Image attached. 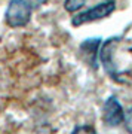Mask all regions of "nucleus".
Returning <instances> with one entry per match:
<instances>
[{
    "mask_svg": "<svg viewBox=\"0 0 132 134\" xmlns=\"http://www.w3.org/2000/svg\"><path fill=\"white\" fill-rule=\"evenodd\" d=\"M33 9L34 8L31 6L28 0H10L5 14L6 24L12 29L27 25L30 18H31Z\"/></svg>",
    "mask_w": 132,
    "mask_h": 134,
    "instance_id": "obj_1",
    "label": "nucleus"
},
{
    "mask_svg": "<svg viewBox=\"0 0 132 134\" xmlns=\"http://www.w3.org/2000/svg\"><path fill=\"white\" fill-rule=\"evenodd\" d=\"M114 9H116L114 2H109L107 0V2H104L101 5H97L94 8H91V9L85 10V12H82V14L73 16L71 23H73L74 27H79L82 24H88V23L98 21V19H103L105 16H109L110 14H113Z\"/></svg>",
    "mask_w": 132,
    "mask_h": 134,
    "instance_id": "obj_2",
    "label": "nucleus"
},
{
    "mask_svg": "<svg viewBox=\"0 0 132 134\" xmlns=\"http://www.w3.org/2000/svg\"><path fill=\"white\" fill-rule=\"evenodd\" d=\"M123 107L122 104L117 101L116 97H109L105 103H104V109H103V116H104V122L110 127H117L120 122L123 121Z\"/></svg>",
    "mask_w": 132,
    "mask_h": 134,
    "instance_id": "obj_3",
    "label": "nucleus"
},
{
    "mask_svg": "<svg viewBox=\"0 0 132 134\" xmlns=\"http://www.w3.org/2000/svg\"><path fill=\"white\" fill-rule=\"evenodd\" d=\"M99 40L101 39H88L82 45V49H85V54H91L92 55V66L94 67H95V55H97V49H98Z\"/></svg>",
    "mask_w": 132,
    "mask_h": 134,
    "instance_id": "obj_4",
    "label": "nucleus"
},
{
    "mask_svg": "<svg viewBox=\"0 0 132 134\" xmlns=\"http://www.w3.org/2000/svg\"><path fill=\"white\" fill-rule=\"evenodd\" d=\"M85 5H86V0H65V3H64L65 9L68 12H76L80 8H83Z\"/></svg>",
    "mask_w": 132,
    "mask_h": 134,
    "instance_id": "obj_5",
    "label": "nucleus"
},
{
    "mask_svg": "<svg viewBox=\"0 0 132 134\" xmlns=\"http://www.w3.org/2000/svg\"><path fill=\"white\" fill-rule=\"evenodd\" d=\"M123 122H125V128L128 133L132 134V106L123 113Z\"/></svg>",
    "mask_w": 132,
    "mask_h": 134,
    "instance_id": "obj_6",
    "label": "nucleus"
},
{
    "mask_svg": "<svg viewBox=\"0 0 132 134\" xmlns=\"http://www.w3.org/2000/svg\"><path fill=\"white\" fill-rule=\"evenodd\" d=\"M71 134H98V133L91 125H80V127H77Z\"/></svg>",
    "mask_w": 132,
    "mask_h": 134,
    "instance_id": "obj_7",
    "label": "nucleus"
},
{
    "mask_svg": "<svg viewBox=\"0 0 132 134\" xmlns=\"http://www.w3.org/2000/svg\"><path fill=\"white\" fill-rule=\"evenodd\" d=\"M30 3H31V6L33 8H37V6H40V5H43L46 0H28Z\"/></svg>",
    "mask_w": 132,
    "mask_h": 134,
    "instance_id": "obj_8",
    "label": "nucleus"
},
{
    "mask_svg": "<svg viewBox=\"0 0 132 134\" xmlns=\"http://www.w3.org/2000/svg\"><path fill=\"white\" fill-rule=\"evenodd\" d=\"M109 2H113V0H109Z\"/></svg>",
    "mask_w": 132,
    "mask_h": 134,
    "instance_id": "obj_9",
    "label": "nucleus"
}]
</instances>
